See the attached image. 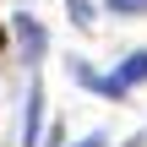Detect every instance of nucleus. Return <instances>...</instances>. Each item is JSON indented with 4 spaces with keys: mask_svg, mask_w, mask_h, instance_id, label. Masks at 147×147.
Here are the masks:
<instances>
[{
    "mask_svg": "<svg viewBox=\"0 0 147 147\" xmlns=\"http://www.w3.org/2000/svg\"><path fill=\"white\" fill-rule=\"evenodd\" d=\"M16 38H22V49H27V65L44 55V27L33 22V16H16Z\"/></svg>",
    "mask_w": 147,
    "mask_h": 147,
    "instance_id": "obj_1",
    "label": "nucleus"
},
{
    "mask_svg": "<svg viewBox=\"0 0 147 147\" xmlns=\"http://www.w3.org/2000/svg\"><path fill=\"white\" fill-rule=\"evenodd\" d=\"M120 87H131V82H147V49H136V55H125V65H120V76H115Z\"/></svg>",
    "mask_w": 147,
    "mask_h": 147,
    "instance_id": "obj_2",
    "label": "nucleus"
},
{
    "mask_svg": "<svg viewBox=\"0 0 147 147\" xmlns=\"http://www.w3.org/2000/svg\"><path fill=\"white\" fill-rule=\"evenodd\" d=\"M38 109H44V93L33 87V93H27V125H22V142H27V147L38 142Z\"/></svg>",
    "mask_w": 147,
    "mask_h": 147,
    "instance_id": "obj_3",
    "label": "nucleus"
},
{
    "mask_svg": "<svg viewBox=\"0 0 147 147\" xmlns=\"http://www.w3.org/2000/svg\"><path fill=\"white\" fill-rule=\"evenodd\" d=\"M109 11H120V16H142L147 0H109Z\"/></svg>",
    "mask_w": 147,
    "mask_h": 147,
    "instance_id": "obj_4",
    "label": "nucleus"
},
{
    "mask_svg": "<svg viewBox=\"0 0 147 147\" xmlns=\"http://www.w3.org/2000/svg\"><path fill=\"white\" fill-rule=\"evenodd\" d=\"M71 16H76V22L87 27V16H93V11H87V0H71Z\"/></svg>",
    "mask_w": 147,
    "mask_h": 147,
    "instance_id": "obj_5",
    "label": "nucleus"
},
{
    "mask_svg": "<svg viewBox=\"0 0 147 147\" xmlns=\"http://www.w3.org/2000/svg\"><path fill=\"white\" fill-rule=\"evenodd\" d=\"M76 147H109V142H104V136H87V142H76Z\"/></svg>",
    "mask_w": 147,
    "mask_h": 147,
    "instance_id": "obj_6",
    "label": "nucleus"
},
{
    "mask_svg": "<svg viewBox=\"0 0 147 147\" xmlns=\"http://www.w3.org/2000/svg\"><path fill=\"white\" fill-rule=\"evenodd\" d=\"M0 49H5V27H0Z\"/></svg>",
    "mask_w": 147,
    "mask_h": 147,
    "instance_id": "obj_7",
    "label": "nucleus"
}]
</instances>
